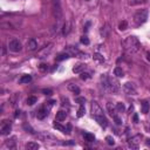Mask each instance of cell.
I'll return each mask as SVG.
<instances>
[{
    "mask_svg": "<svg viewBox=\"0 0 150 150\" xmlns=\"http://www.w3.org/2000/svg\"><path fill=\"white\" fill-rule=\"evenodd\" d=\"M114 120L116 121V123H117V124H121V120L117 117V115H116V116H114Z\"/></svg>",
    "mask_w": 150,
    "mask_h": 150,
    "instance_id": "40",
    "label": "cell"
},
{
    "mask_svg": "<svg viewBox=\"0 0 150 150\" xmlns=\"http://www.w3.org/2000/svg\"><path fill=\"white\" fill-rule=\"evenodd\" d=\"M69 30H70V25H69V22H66V23L63 25V29H62L63 35H67V34L69 33Z\"/></svg>",
    "mask_w": 150,
    "mask_h": 150,
    "instance_id": "29",
    "label": "cell"
},
{
    "mask_svg": "<svg viewBox=\"0 0 150 150\" xmlns=\"http://www.w3.org/2000/svg\"><path fill=\"white\" fill-rule=\"evenodd\" d=\"M93 57H94V60H96L97 62H104V57H103L100 53H95Z\"/></svg>",
    "mask_w": 150,
    "mask_h": 150,
    "instance_id": "30",
    "label": "cell"
},
{
    "mask_svg": "<svg viewBox=\"0 0 150 150\" xmlns=\"http://www.w3.org/2000/svg\"><path fill=\"white\" fill-rule=\"evenodd\" d=\"M19 81H20V83H28L32 81V76L30 75H22Z\"/></svg>",
    "mask_w": 150,
    "mask_h": 150,
    "instance_id": "23",
    "label": "cell"
},
{
    "mask_svg": "<svg viewBox=\"0 0 150 150\" xmlns=\"http://www.w3.org/2000/svg\"><path fill=\"white\" fill-rule=\"evenodd\" d=\"M66 117H67V112H66L64 110H59V111L56 112L55 120H56V121H59V122H62V121H64V120H66Z\"/></svg>",
    "mask_w": 150,
    "mask_h": 150,
    "instance_id": "14",
    "label": "cell"
},
{
    "mask_svg": "<svg viewBox=\"0 0 150 150\" xmlns=\"http://www.w3.org/2000/svg\"><path fill=\"white\" fill-rule=\"evenodd\" d=\"M8 49H9L11 52L18 53V52H20V50L22 49V45H21V42H20L18 39L13 38V39H11V40L8 41Z\"/></svg>",
    "mask_w": 150,
    "mask_h": 150,
    "instance_id": "6",
    "label": "cell"
},
{
    "mask_svg": "<svg viewBox=\"0 0 150 150\" xmlns=\"http://www.w3.org/2000/svg\"><path fill=\"white\" fill-rule=\"evenodd\" d=\"M142 112L143 114H148L149 112V103L146 101H144L142 103Z\"/></svg>",
    "mask_w": 150,
    "mask_h": 150,
    "instance_id": "28",
    "label": "cell"
},
{
    "mask_svg": "<svg viewBox=\"0 0 150 150\" xmlns=\"http://www.w3.org/2000/svg\"><path fill=\"white\" fill-rule=\"evenodd\" d=\"M25 148H26L27 150H38V149L40 148V145H39L38 143H35V142H29V143H27V144L25 145Z\"/></svg>",
    "mask_w": 150,
    "mask_h": 150,
    "instance_id": "18",
    "label": "cell"
},
{
    "mask_svg": "<svg viewBox=\"0 0 150 150\" xmlns=\"http://www.w3.org/2000/svg\"><path fill=\"white\" fill-rule=\"evenodd\" d=\"M52 1V8H53V14L57 21L62 19V8H61V1L60 0H50Z\"/></svg>",
    "mask_w": 150,
    "mask_h": 150,
    "instance_id": "5",
    "label": "cell"
},
{
    "mask_svg": "<svg viewBox=\"0 0 150 150\" xmlns=\"http://www.w3.org/2000/svg\"><path fill=\"white\" fill-rule=\"evenodd\" d=\"M141 138H142V135H135L131 138H129V142H128L129 146L130 148H134V149H137L138 148V144L141 142Z\"/></svg>",
    "mask_w": 150,
    "mask_h": 150,
    "instance_id": "11",
    "label": "cell"
},
{
    "mask_svg": "<svg viewBox=\"0 0 150 150\" xmlns=\"http://www.w3.org/2000/svg\"><path fill=\"white\" fill-rule=\"evenodd\" d=\"M146 145H148V146H150V138H148V139H146Z\"/></svg>",
    "mask_w": 150,
    "mask_h": 150,
    "instance_id": "43",
    "label": "cell"
},
{
    "mask_svg": "<svg viewBox=\"0 0 150 150\" xmlns=\"http://www.w3.org/2000/svg\"><path fill=\"white\" fill-rule=\"evenodd\" d=\"M107 110H108V112H109V115L110 116H116V107H114L110 102L109 103H107Z\"/></svg>",
    "mask_w": 150,
    "mask_h": 150,
    "instance_id": "16",
    "label": "cell"
},
{
    "mask_svg": "<svg viewBox=\"0 0 150 150\" xmlns=\"http://www.w3.org/2000/svg\"><path fill=\"white\" fill-rule=\"evenodd\" d=\"M83 138H84V141H87V142H94V141H95L94 135H91V134H89V132H84V134H83Z\"/></svg>",
    "mask_w": 150,
    "mask_h": 150,
    "instance_id": "24",
    "label": "cell"
},
{
    "mask_svg": "<svg viewBox=\"0 0 150 150\" xmlns=\"http://www.w3.org/2000/svg\"><path fill=\"white\" fill-rule=\"evenodd\" d=\"M15 139H16V137H14V136L11 137L9 139L6 141V145H7L9 149H15V144H16V141H15Z\"/></svg>",
    "mask_w": 150,
    "mask_h": 150,
    "instance_id": "17",
    "label": "cell"
},
{
    "mask_svg": "<svg viewBox=\"0 0 150 150\" xmlns=\"http://www.w3.org/2000/svg\"><path fill=\"white\" fill-rule=\"evenodd\" d=\"M95 117V120H96V122L101 125V127H103V128H105L107 125H108V121H107V118L104 117V115H100V116H94Z\"/></svg>",
    "mask_w": 150,
    "mask_h": 150,
    "instance_id": "13",
    "label": "cell"
},
{
    "mask_svg": "<svg viewBox=\"0 0 150 150\" xmlns=\"http://www.w3.org/2000/svg\"><path fill=\"white\" fill-rule=\"evenodd\" d=\"M127 26H128L127 21H122V22L118 25V28H120L121 30H124V29H127Z\"/></svg>",
    "mask_w": 150,
    "mask_h": 150,
    "instance_id": "33",
    "label": "cell"
},
{
    "mask_svg": "<svg viewBox=\"0 0 150 150\" xmlns=\"http://www.w3.org/2000/svg\"><path fill=\"white\" fill-rule=\"evenodd\" d=\"M42 93H43L45 95H52V94H53L52 89H42Z\"/></svg>",
    "mask_w": 150,
    "mask_h": 150,
    "instance_id": "39",
    "label": "cell"
},
{
    "mask_svg": "<svg viewBox=\"0 0 150 150\" xmlns=\"http://www.w3.org/2000/svg\"><path fill=\"white\" fill-rule=\"evenodd\" d=\"M114 75H116L117 77H123L124 76V71H123V69L121 67H116L114 69Z\"/></svg>",
    "mask_w": 150,
    "mask_h": 150,
    "instance_id": "21",
    "label": "cell"
},
{
    "mask_svg": "<svg viewBox=\"0 0 150 150\" xmlns=\"http://www.w3.org/2000/svg\"><path fill=\"white\" fill-rule=\"evenodd\" d=\"M149 130H150V128H149Z\"/></svg>",
    "mask_w": 150,
    "mask_h": 150,
    "instance_id": "45",
    "label": "cell"
},
{
    "mask_svg": "<svg viewBox=\"0 0 150 150\" xmlns=\"http://www.w3.org/2000/svg\"><path fill=\"white\" fill-rule=\"evenodd\" d=\"M90 110H91L93 116H100V115H103V110H102V108H101V107L98 105V103H97V102H95V101H93V102H91Z\"/></svg>",
    "mask_w": 150,
    "mask_h": 150,
    "instance_id": "10",
    "label": "cell"
},
{
    "mask_svg": "<svg viewBox=\"0 0 150 150\" xmlns=\"http://www.w3.org/2000/svg\"><path fill=\"white\" fill-rule=\"evenodd\" d=\"M84 112H86V109H84L83 104H81V107H80L79 110H77V117H82V116L84 115Z\"/></svg>",
    "mask_w": 150,
    "mask_h": 150,
    "instance_id": "32",
    "label": "cell"
},
{
    "mask_svg": "<svg viewBox=\"0 0 150 150\" xmlns=\"http://www.w3.org/2000/svg\"><path fill=\"white\" fill-rule=\"evenodd\" d=\"M122 47H123V49H124L125 53H128V54H135L136 52L139 50L141 43H139V41H138V39L136 36L130 35V36H128V38L124 39V41L122 42Z\"/></svg>",
    "mask_w": 150,
    "mask_h": 150,
    "instance_id": "1",
    "label": "cell"
},
{
    "mask_svg": "<svg viewBox=\"0 0 150 150\" xmlns=\"http://www.w3.org/2000/svg\"><path fill=\"white\" fill-rule=\"evenodd\" d=\"M26 48L28 52H34L36 48H38V42L35 39H29L26 43Z\"/></svg>",
    "mask_w": 150,
    "mask_h": 150,
    "instance_id": "12",
    "label": "cell"
},
{
    "mask_svg": "<svg viewBox=\"0 0 150 150\" xmlns=\"http://www.w3.org/2000/svg\"><path fill=\"white\" fill-rule=\"evenodd\" d=\"M76 102L80 103V104H83L86 102V98L84 97H76Z\"/></svg>",
    "mask_w": 150,
    "mask_h": 150,
    "instance_id": "37",
    "label": "cell"
},
{
    "mask_svg": "<svg viewBox=\"0 0 150 150\" xmlns=\"http://www.w3.org/2000/svg\"><path fill=\"white\" fill-rule=\"evenodd\" d=\"M148 19V11L146 9H139L134 14V22L136 26L143 25Z\"/></svg>",
    "mask_w": 150,
    "mask_h": 150,
    "instance_id": "3",
    "label": "cell"
},
{
    "mask_svg": "<svg viewBox=\"0 0 150 150\" xmlns=\"http://www.w3.org/2000/svg\"><path fill=\"white\" fill-rule=\"evenodd\" d=\"M105 139H107V143H108L109 145H114V138H112L111 136H107Z\"/></svg>",
    "mask_w": 150,
    "mask_h": 150,
    "instance_id": "35",
    "label": "cell"
},
{
    "mask_svg": "<svg viewBox=\"0 0 150 150\" xmlns=\"http://www.w3.org/2000/svg\"><path fill=\"white\" fill-rule=\"evenodd\" d=\"M53 104H54V101H49V102H46L39 110H38V112H36V117L39 118V120H43L47 115H48V112H49V110H50V108L53 107Z\"/></svg>",
    "mask_w": 150,
    "mask_h": 150,
    "instance_id": "4",
    "label": "cell"
},
{
    "mask_svg": "<svg viewBox=\"0 0 150 150\" xmlns=\"http://www.w3.org/2000/svg\"><path fill=\"white\" fill-rule=\"evenodd\" d=\"M116 110L120 111V112H124V110H125V105H124V103L118 102V103L116 104Z\"/></svg>",
    "mask_w": 150,
    "mask_h": 150,
    "instance_id": "27",
    "label": "cell"
},
{
    "mask_svg": "<svg viewBox=\"0 0 150 150\" xmlns=\"http://www.w3.org/2000/svg\"><path fill=\"white\" fill-rule=\"evenodd\" d=\"M123 91L127 94V95H136L137 94V90H136V87L134 83L131 82H125L123 84Z\"/></svg>",
    "mask_w": 150,
    "mask_h": 150,
    "instance_id": "8",
    "label": "cell"
},
{
    "mask_svg": "<svg viewBox=\"0 0 150 150\" xmlns=\"http://www.w3.org/2000/svg\"><path fill=\"white\" fill-rule=\"evenodd\" d=\"M81 42L84 43V45H88V43H89V40H88L87 36H82V38H81Z\"/></svg>",
    "mask_w": 150,
    "mask_h": 150,
    "instance_id": "38",
    "label": "cell"
},
{
    "mask_svg": "<svg viewBox=\"0 0 150 150\" xmlns=\"http://www.w3.org/2000/svg\"><path fill=\"white\" fill-rule=\"evenodd\" d=\"M102 81V86L104 87V89L111 91V93H117L120 89V83L115 77H108L105 75H103L101 77Z\"/></svg>",
    "mask_w": 150,
    "mask_h": 150,
    "instance_id": "2",
    "label": "cell"
},
{
    "mask_svg": "<svg viewBox=\"0 0 150 150\" xmlns=\"http://www.w3.org/2000/svg\"><path fill=\"white\" fill-rule=\"evenodd\" d=\"M109 30H110L109 25H108V23H105V25H104V26H102V28H101V35L107 36V35H108V33H109Z\"/></svg>",
    "mask_w": 150,
    "mask_h": 150,
    "instance_id": "22",
    "label": "cell"
},
{
    "mask_svg": "<svg viewBox=\"0 0 150 150\" xmlns=\"http://www.w3.org/2000/svg\"><path fill=\"white\" fill-rule=\"evenodd\" d=\"M69 57V54L68 53H61V54H59L56 57H55V60L56 61H63V60H66V59H68Z\"/></svg>",
    "mask_w": 150,
    "mask_h": 150,
    "instance_id": "25",
    "label": "cell"
},
{
    "mask_svg": "<svg viewBox=\"0 0 150 150\" xmlns=\"http://www.w3.org/2000/svg\"><path fill=\"white\" fill-rule=\"evenodd\" d=\"M18 115H20V111H15V117H16Z\"/></svg>",
    "mask_w": 150,
    "mask_h": 150,
    "instance_id": "44",
    "label": "cell"
},
{
    "mask_svg": "<svg viewBox=\"0 0 150 150\" xmlns=\"http://www.w3.org/2000/svg\"><path fill=\"white\" fill-rule=\"evenodd\" d=\"M89 76H90V75H89L88 73H81V75H80L81 80H87V79H88Z\"/></svg>",
    "mask_w": 150,
    "mask_h": 150,
    "instance_id": "36",
    "label": "cell"
},
{
    "mask_svg": "<svg viewBox=\"0 0 150 150\" xmlns=\"http://www.w3.org/2000/svg\"><path fill=\"white\" fill-rule=\"evenodd\" d=\"M146 59H148V61L150 62V53H146Z\"/></svg>",
    "mask_w": 150,
    "mask_h": 150,
    "instance_id": "41",
    "label": "cell"
},
{
    "mask_svg": "<svg viewBox=\"0 0 150 150\" xmlns=\"http://www.w3.org/2000/svg\"><path fill=\"white\" fill-rule=\"evenodd\" d=\"M68 89L71 90V91L75 93V94H80V88H79L77 86H75V84H69V86H68Z\"/></svg>",
    "mask_w": 150,
    "mask_h": 150,
    "instance_id": "26",
    "label": "cell"
},
{
    "mask_svg": "<svg viewBox=\"0 0 150 150\" xmlns=\"http://www.w3.org/2000/svg\"><path fill=\"white\" fill-rule=\"evenodd\" d=\"M36 137H38L39 139L43 141V142H47L48 139H52V138H53L52 135H49V134H47V132H40V134L36 135Z\"/></svg>",
    "mask_w": 150,
    "mask_h": 150,
    "instance_id": "15",
    "label": "cell"
},
{
    "mask_svg": "<svg viewBox=\"0 0 150 150\" xmlns=\"http://www.w3.org/2000/svg\"><path fill=\"white\" fill-rule=\"evenodd\" d=\"M39 69H40L41 71H47V69H48V66H47L46 63H41V64L39 66Z\"/></svg>",
    "mask_w": 150,
    "mask_h": 150,
    "instance_id": "34",
    "label": "cell"
},
{
    "mask_svg": "<svg viewBox=\"0 0 150 150\" xmlns=\"http://www.w3.org/2000/svg\"><path fill=\"white\" fill-rule=\"evenodd\" d=\"M86 69V64L84 63H77L74 68H73V71L74 73H82V70Z\"/></svg>",
    "mask_w": 150,
    "mask_h": 150,
    "instance_id": "19",
    "label": "cell"
},
{
    "mask_svg": "<svg viewBox=\"0 0 150 150\" xmlns=\"http://www.w3.org/2000/svg\"><path fill=\"white\" fill-rule=\"evenodd\" d=\"M11 129H12V124H11V122H9L8 120H4V121L1 122L0 134H1L2 136H6V135H8V134H9Z\"/></svg>",
    "mask_w": 150,
    "mask_h": 150,
    "instance_id": "9",
    "label": "cell"
},
{
    "mask_svg": "<svg viewBox=\"0 0 150 150\" xmlns=\"http://www.w3.org/2000/svg\"><path fill=\"white\" fill-rule=\"evenodd\" d=\"M52 49H53V45H52V43H49V45L45 46L42 49H40V50L38 52L36 57H38V59H45V57H47V56L50 54Z\"/></svg>",
    "mask_w": 150,
    "mask_h": 150,
    "instance_id": "7",
    "label": "cell"
},
{
    "mask_svg": "<svg viewBox=\"0 0 150 150\" xmlns=\"http://www.w3.org/2000/svg\"><path fill=\"white\" fill-rule=\"evenodd\" d=\"M5 54H6V48L2 47V55H5Z\"/></svg>",
    "mask_w": 150,
    "mask_h": 150,
    "instance_id": "42",
    "label": "cell"
},
{
    "mask_svg": "<svg viewBox=\"0 0 150 150\" xmlns=\"http://www.w3.org/2000/svg\"><path fill=\"white\" fill-rule=\"evenodd\" d=\"M36 101H38V98H36L35 96H29V97L27 98V104H28V105H33L34 103H36Z\"/></svg>",
    "mask_w": 150,
    "mask_h": 150,
    "instance_id": "31",
    "label": "cell"
},
{
    "mask_svg": "<svg viewBox=\"0 0 150 150\" xmlns=\"http://www.w3.org/2000/svg\"><path fill=\"white\" fill-rule=\"evenodd\" d=\"M145 2H146V0H128L129 6H137V5H142Z\"/></svg>",
    "mask_w": 150,
    "mask_h": 150,
    "instance_id": "20",
    "label": "cell"
}]
</instances>
